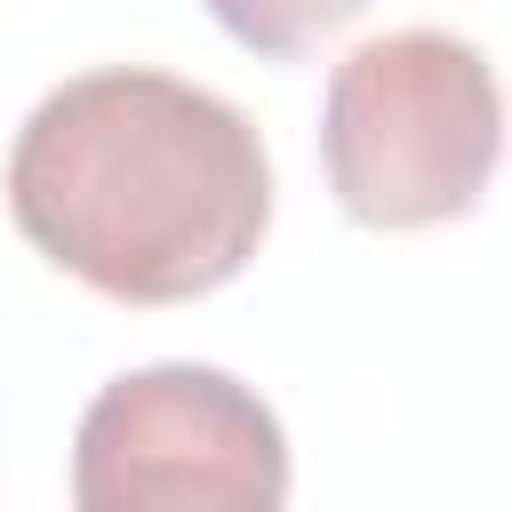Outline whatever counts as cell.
<instances>
[{"label": "cell", "instance_id": "3957f363", "mask_svg": "<svg viewBox=\"0 0 512 512\" xmlns=\"http://www.w3.org/2000/svg\"><path fill=\"white\" fill-rule=\"evenodd\" d=\"M72 512H288V432L208 360L128 368L80 408Z\"/></svg>", "mask_w": 512, "mask_h": 512}, {"label": "cell", "instance_id": "7a4b0ae2", "mask_svg": "<svg viewBox=\"0 0 512 512\" xmlns=\"http://www.w3.org/2000/svg\"><path fill=\"white\" fill-rule=\"evenodd\" d=\"M504 144L496 72L440 24L360 40L320 96V168L352 224L424 232L472 216Z\"/></svg>", "mask_w": 512, "mask_h": 512}, {"label": "cell", "instance_id": "6da1fadb", "mask_svg": "<svg viewBox=\"0 0 512 512\" xmlns=\"http://www.w3.org/2000/svg\"><path fill=\"white\" fill-rule=\"evenodd\" d=\"M16 232L112 304H192L256 256L272 160L240 104L160 64H104L32 104L8 152Z\"/></svg>", "mask_w": 512, "mask_h": 512}, {"label": "cell", "instance_id": "277c9868", "mask_svg": "<svg viewBox=\"0 0 512 512\" xmlns=\"http://www.w3.org/2000/svg\"><path fill=\"white\" fill-rule=\"evenodd\" d=\"M368 0H208V16L248 48V56H304L336 24H352Z\"/></svg>", "mask_w": 512, "mask_h": 512}]
</instances>
